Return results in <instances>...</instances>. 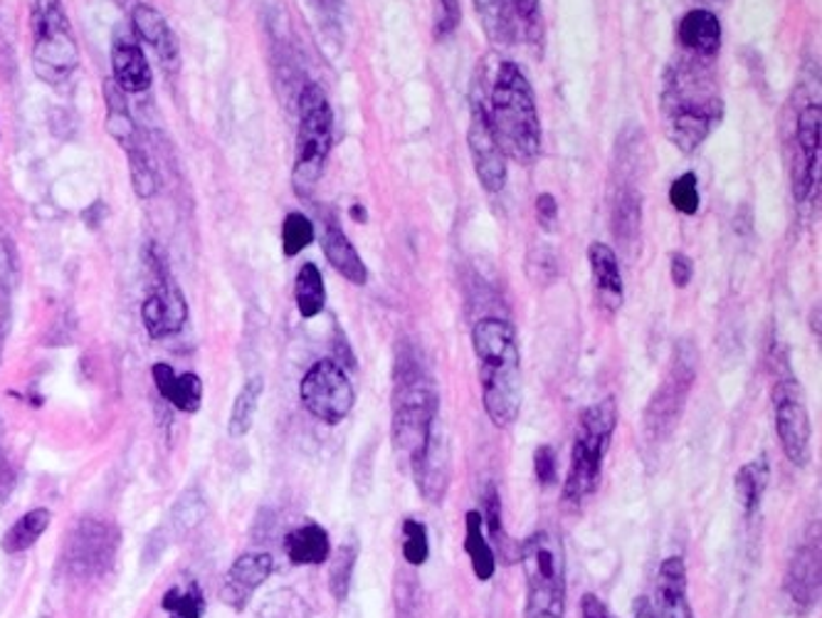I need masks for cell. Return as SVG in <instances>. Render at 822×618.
Here are the masks:
<instances>
[{"instance_id":"1","label":"cell","mask_w":822,"mask_h":618,"mask_svg":"<svg viewBox=\"0 0 822 618\" xmlns=\"http://www.w3.org/2000/svg\"><path fill=\"white\" fill-rule=\"evenodd\" d=\"M707 62L684 55L665 70L659 89L667 137L682 154H694L724 116V102Z\"/></svg>"},{"instance_id":"2","label":"cell","mask_w":822,"mask_h":618,"mask_svg":"<svg viewBox=\"0 0 822 618\" xmlns=\"http://www.w3.org/2000/svg\"><path fill=\"white\" fill-rule=\"evenodd\" d=\"M472 349L480 364L482 401L496 428H509L521 411V352L517 331L499 317L472 327Z\"/></svg>"},{"instance_id":"3","label":"cell","mask_w":822,"mask_h":618,"mask_svg":"<svg viewBox=\"0 0 822 618\" xmlns=\"http://www.w3.org/2000/svg\"><path fill=\"white\" fill-rule=\"evenodd\" d=\"M494 137L504 154L517 164H534L541 156V119L536 97L527 75L514 62H502L492 87V102L486 106Z\"/></svg>"},{"instance_id":"4","label":"cell","mask_w":822,"mask_h":618,"mask_svg":"<svg viewBox=\"0 0 822 618\" xmlns=\"http://www.w3.org/2000/svg\"><path fill=\"white\" fill-rule=\"evenodd\" d=\"M618 428V401L608 396L593 403L578 418V431L568 463V475L564 482V507L571 513H581L583 505L595 495L600 485L603 463L610 451L612 436Z\"/></svg>"},{"instance_id":"5","label":"cell","mask_w":822,"mask_h":618,"mask_svg":"<svg viewBox=\"0 0 822 618\" xmlns=\"http://www.w3.org/2000/svg\"><path fill=\"white\" fill-rule=\"evenodd\" d=\"M440 393L428 366L413 349L397 352L395 391H393V443L397 451L413 455L426 443L432 424L438 420Z\"/></svg>"},{"instance_id":"6","label":"cell","mask_w":822,"mask_h":618,"mask_svg":"<svg viewBox=\"0 0 822 618\" xmlns=\"http://www.w3.org/2000/svg\"><path fill=\"white\" fill-rule=\"evenodd\" d=\"M519 564L527 577L523 618H566V554L561 540L546 530L519 544Z\"/></svg>"},{"instance_id":"7","label":"cell","mask_w":822,"mask_h":618,"mask_svg":"<svg viewBox=\"0 0 822 618\" xmlns=\"http://www.w3.org/2000/svg\"><path fill=\"white\" fill-rule=\"evenodd\" d=\"M33 73L40 83H67L79 65V45L62 0H33Z\"/></svg>"},{"instance_id":"8","label":"cell","mask_w":822,"mask_h":618,"mask_svg":"<svg viewBox=\"0 0 822 618\" xmlns=\"http://www.w3.org/2000/svg\"><path fill=\"white\" fill-rule=\"evenodd\" d=\"M333 144V112L321 85L309 83L300 97L292 181L300 196H309L327 166Z\"/></svg>"},{"instance_id":"9","label":"cell","mask_w":822,"mask_h":618,"mask_svg":"<svg viewBox=\"0 0 822 618\" xmlns=\"http://www.w3.org/2000/svg\"><path fill=\"white\" fill-rule=\"evenodd\" d=\"M694 381H697V352L684 342L674 349L670 371L645 408V433L649 441L657 443L672 436Z\"/></svg>"},{"instance_id":"10","label":"cell","mask_w":822,"mask_h":618,"mask_svg":"<svg viewBox=\"0 0 822 618\" xmlns=\"http://www.w3.org/2000/svg\"><path fill=\"white\" fill-rule=\"evenodd\" d=\"M122 532L110 519L83 517L65 542V567L77 579H97L112 569Z\"/></svg>"},{"instance_id":"11","label":"cell","mask_w":822,"mask_h":618,"mask_svg":"<svg viewBox=\"0 0 822 618\" xmlns=\"http://www.w3.org/2000/svg\"><path fill=\"white\" fill-rule=\"evenodd\" d=\"M302 406L309 414L327 426H339L346 420L351 408L356 403L354 383L349 381V374L337 360L316 362L304 374L300 383Z\"/></svg>"},{"instance_id":"12","label":"cell","mask_w":822,"mask_h":618,"mask_svg":"<svg viewBox=\"0 0 822 618\" xmlns=\"http://www.w3.org/2000/svg\"><path fill=\"white\" fill-rule=\"evenodd\" d=\"M773 411L785 458L802 468L810 461V416L798 381L781 379L775 383Z\"/></svg>"},{"instance_id":"13","label":"cell","mask_w":822,"mask_h":618,"mask_svg":"<svg viewBox=\"0 0 822 618\" xmlns=\"http://www.w3.org/2000/svg\"><path fill=\"white\" fill-rule=\"evenodd\" d=\"M467 147L472 154L475 174L484 186V191L502 193L507 188V154L499 141L494 137L486 104L480 97H472L469 104V129H467Z\"/></svg>"},{"instance_id":"14","label":"cell","mask_w":822,"mask_h":618,"mask_svg":"<svg viewBox=\"0 0 822 618\" xmlns=\"http://www.w3.org/2000/svg\"><path fill=\"white\" fill-rule=\"evenodd\" d=\"M415 485L422 497L432 505H440L447 495L450 478H453V453H450V438L442 420L432 424L430 433L418 451L410 455Z\"/></svg>"},{"instance_id":"15","label":"cell","mask_w":822,"mask_h":618,"mask_svg":"<svg viewBox=\"0 0 822 618\" xmlns=\"http://www.w3.org/2000/svg\"><path fill=\"white\" fill-rule=\"evenodd\" d=\"M153 270H156V282L151 285L147 300L141 304V321L151 339L174 337L186 327L188 302L164 270V263H153Z\"/></svg>"},{"instance_id":"16","label":"cell","mask_w":822,"mask_h":618,"mask_svg":"<svg viewBox=\"0 0 822 618\" xmlns=\"http://www.w3.org/2000/svg\"><path fill=\"white\" fill-rule=\"evenodd\" d=\"M275 569L273 554L267 552H245L232 562L228 575L223 579L220 598L235 614H242L255 596V591L265 584Z\"/></svg>"},{"instance_id":"17","label":"cell","mask_w":822,"mask_h":618,"mask_svg":"<svg viewBox=\"0 0 822 618\" xmlns=\"http://www.w3.org/2000/svg\"><path fill=\"white\" fill-rule=\"evenodd\" d=\"M820 104H810L798 116V164L793 168V193L798 201H806L812 186L820 178V129H822Z\"/></svg>"},{"instance_id":"18","label":"cell","mask_w":822,"mask_h":618,"mask_svg":"<svg viewBox=\"0 0 822 618\" xmlns=\"http://www.w3.org/2000/svg\"><path fill=\"white\" fill-rule=\"evenodd\" d=\"M820 577H822V562H820V542L802 544L793 554L785 571V596L800 614H808L812 606L820 602Z\"/></svg>"},{"instance_id":"19","label":"cell","mask_w":822,"mask_h":618,"mask_svg":"<svg viewBox=\"0 0 822 618\" xmlns=\"http://www.w3.org/2000/svg\"><path fill=\"white\" fill-rule=\"evenodd\" d=\"M655 618H694L686 594V567L682 557H667L659 564L655 584Z\"/></svg>"},{"instance_id":"20","label":"cell","mask_w":822,"mask_h":618,"mask_svg":"<svg viewBox=\"0 0 822 618\" xmlns=\"http://www.w3.org/2000/svg\"><path fill=\"white\" fill-rule=\"evenodd\" d=\"M112 83L124 94H143L153 85V73L141 45L134 38H116L112 42Z\"/></svg>"},{"instance_id":"21","label":"cell","mask_w":822,"mask_h":618,"mask_svg":"<svg viewBox=\"0 0 822 618\" xmlns=\"http://www.w3.org/2000/svg\"><path fill=\"white\" fill-rule=\"evenodd\" d=\"M589 263L593 275V290L595 300L600 307L610 315L622 307L625 300V285H622V273L616 250L605 243H591L589 248Z\"/></svg>"},{"instance_id":"22","label":"cell","mask_w":822,"mask_h":618,"mask_svg":"<svg viewBox=\"0 0 822 618\" xmlns=\"http://www.w3.org/2000/svg\"><path fill=\"white\" fill-rule=\"evenodd\" d=\"M676 38L684 48L686 55L699 60H713L721 50V23L719 17L704 8L684 13L680 25H676Z\"/></svg>"},{"instance_id":"23","label":"cell","mask_w":822,"mask_h":618,"mask_svg":"<svg viewBox=\"0 0 822 618\" xmlns=\"http://www.w3.org/2000/svg\"><path fill=\"white\" fill-rule=\"evenodd\" d=\"M151 376H153V383H156V391L161 393V399H166L176 411H184V414H198V411H201L203 406L201 376L193 371L176 374L174 366L164 362L151 366Z\"/></svg>"},{"instance_id":"24","label":"cell","mask_w":822,"mask_h":618,"mask_svg":"<svg viewBox=\"0 0 822 618\" xmlns=\"http://www.w3.org/2000/svg\"><path fill=\"white\" fill-rule=\"evenodd\" d=\"M131 23H134V33H137V38L141 42H147L166 67L174 70L178 65L180 48H178L176 33L170 30L166 17L161 15L153 5L139 3L131 13Z\"/></svg>"},{"instance_id":"25","label":"cell","mask_w":822,"mask_h":618,"mask_svg":"<svg viewBox=\"0 0 822 618\" xmlns=\"http://www.w3.org/2000/svg\"><path fill=\"white\" fill-rule=\"evenodd\" d=\"M321 248L333 270H337L341 277H346L351 285L364 288V285L368 282V267L364 260H361L358 250L354 248V243H351L339 223H333V220L327 223V228H324V236H321Z\"/></svg>"},{"instance_id":"26","label":"cell","mask_w":822,"mask_h":618,"mask_svg":"<svg viewBox=\"0 0 822 618\" xmlns=\"http://www.w3.org/2000/svg\"><path fill=\"white\" fill-rule=\"evenodd\" d=\"M104 102H106V131H110V137L126 151V156L147 151L141 147L139 127H137V122H134L129 104H126L124 100V92L112 83V79H106L104 83Z\"/></svg>"},{"instance_id":"27","label":"cell","mask_w":822,"mask_h":618,"mask_svg":"<svg viewBox=\"0 0 822 618\" xmlns=\"http://www.w3.org/2000/svg\"><path fill=\"white\" fill-rule=\"evenodd\" d=\"M282 546H284L287 559L296 564V567H314V564L327 562L331 554L329 532L316 522H306L302 527H296V530H292L284 537Z\"/></svg>"},{"instance_id":"28","label":"cell","mask_w":822,"mask_h":618,"mask_svg":"<svg viewBox=\"0 0 822 618\" xmlns=\"http://www.w3.org/2000/svg\"><path fill=\"white\" fill-rule=\"evenodd\" d=\"M465 552L472 562V571L480 581H490L496 571V554L490 540L484 537V519L480 509H469L465 515Z\"/></svg>"},{"instance_id":"29","label":"cell","mask_w":822,"mask_h":618,"mask_svg":"<svg viewBox=\"0 0 822 618\" xmlns=\"http://www.w3.org/2000/svg\"><path fill=\"white\" fill-rule=\"evenodd\" d=\"M52 522V513L48 507H35L30 513H25L23 517L15 519V525L3 534V546L5 554H21L28 552L30 546L38 544L40 537L48 532V527Z\"/></svg>"},{"instance_id":"30","label":"cell","mask_w":822,"mask_h":618,"mask_svg":"<svg viewBox=\"0 0 822 618\" xmlns=\"http://www.w3.org/2000/svg\"><path fill=\"white\" fill-rule=\"evenodd\" d=\"M768 480H771V468H768V461L763 458V455L756 461H748L746 465H741L738 468L734 478V490H736L738 505L746 515H754L758 505H761Z\"/></svg>"},{"instance_id":"31","label":"cell","mask_w":822,"mask_h":618,"mask_svg":"<svg viewBox=\"0 0 822 618\" xmlns=\"http://www.w3.org/2000/svg\"><path fill=\"white\" fill-rule=\"evenodd\" d=\"M294 300L296 310L304 319H314L321 315L324 304H327V285H324L321 270L314 263H304L296 273L294 280Z\"/></svg>"},{"instance_id":"32","label":"cell","mask_w":822,"mask_h":618,"mask_svg":"<svg viewBox=\"0 0 822 618\" xmlns=\"http://www.w3.org/2000/svg\"><path fill=\"white\" fill-rule=\"evenodd\" d=\"M262 393H265V379L262 376H250V379L242 383V389L238 391V396L232 401V411H230V420H228V433L232 438H242L250 433L252 420H255V414L260 408Z\"/></svg>"},{"instance_id":"33","label":"cell","mask_w":822,"mask_h":618,"mask_svg":"<svg viewBox=\"0 0 822 618\" xmlns=\"http://www.w3.org/2000/svg\"><path fill=\"white\" fill-rule=\"evenodd\" d=\"M161 608L168 614V618H203L205 596L201 584L193 577L176 581L161 598Z\"/></svg>"},{"instance_id":"34","label":"cell","mask_w":822,"mask_h":618,"mask_svg":"<svg viewBox=\"0 0 822 618\" xmlns=\"http://www.w3.org/2000/svg\"><path fill=\"white\" fill-rule=\"evenodd\" d=\"M207 515V503L201 488H188L178 495L176 505L170 507L168 515V530L174 537L191 534L195 527L203 525Z\"/></svg>"},{"instance_id":"35","label":"cell","mask_w":822,"mask_h":618,"mask_svg":"<svg viewBox=\"0 0 822 618\" xmlns=\"http://www.w3.org/2000/svg\"><path fill=\"white\" fill-rule=\"evenodd\" d=\"M482 519L486 525V530H490V540L494 542L496 550H499V557H504V562L511 564L519 559V544H511L507 530H504V522H502V495L499 490H496L494 482L490 480L484 485V513H482Z\"/></svg>"},{"instance_id":"36","label":"cell","mask_w":822,"mask_h":618,"mask_svg":"<svg viewBox=\"0 0 822 618\" xmlns=\"http://www.w3.org/2000/svg\"><path fill=\"white\" fill-rule=\"evenodd\" d=\"M358 550L356 544H343L341 550L333 554L331 567H329V591L337 602H346L351 591V579H354Z\"/></svg>"},{"instance_id":"37","label":"cell","mask_w":822,"mask_h":618,"mask_svg":"<svg viewBox=\"0 0 822 618\" xmlns=\"http://www.w3.org/2000/svg\"><path fill=\"white\" fill-rule=\"evenodd\" d=\"M314 223L304 213L292 211L282 223V250L287 257H296L314 243Z\"/></svg>"},{"instance_id":"38","label":"cell","mask_w":822,"mask_h":618,"mask_svg":"<svg viewBox=\"0 0 822 618\" xmlns=\"http://www.w3.org/2000/svg\"><path fill=\"white\" fill-rule=\"evenodd\" d=\"M312 611L304 598L292 589L275 591L273 596L262 604L257 618H309Z\"/></svg>"},{"instance_id":"39","label":"cell","mask_w":822,"mask_h":618,"mask_svg":"<svg viewBox=\"0 0 822 618\" xmlns=\"http://www.w3.org/2000/svg\"><path fill=\"white\" fill-rule=\"evenodd\" d=\"M403 557L410 567H422L430 559L428 527L420 519H405L403 522Z\"/></svg>"},{"instance_id":"40","label":"cell","mask_w":822,"mask_h":618,"mask_svg":"<svg viewBox=\"0 0 822 618\" xmlns=\"http://www.w3.org/2000/svg\"><path fill=\"white\" fill-rule=\"evenodd\" d=\"M475 5H477V13L482 15L484 30L490 33L494 40L507 38L511 28L509 0H475Z\"/></svg>"},{"instance_id":"41","label":"cell","mask_w":822,"mask_h":618,"mask_svg":"<svg viewBox=\"0 0 822 618\" xmlns=\"http://www.w3.org/2000/svg\"><path fill=\"white\" fill-rule=\"evenodd\" d=\"M670 203L676 211L684 213V216H694L699 211V184L697 176L694 174H682L676 181L670 186Z\"/></svg>"},{"instance_id":"42","label":"cell","mask_w":822,"mask_h":618,"mask_svg":"<svg viewBox=\"0 0 822 618\" xmlns=\"http://www.w3.org/2000/svg\"><path fill=\"white\" fill-rule=\"evenodd\" d=\"M126 159H129V174H131L134 191H137L139 199H151V196L159 191V181H156V172H153L149 154L147 151H141V154H134Z\"/></svg>"},{"instance_id":"43","label":"cell","mask_w":822,"mask_h":618,"mask_svg":"<svg viewBox=\"0 0 822 618\" xmlns=\"http://www.w3.org/2000/svg\"><path fill=\"white\" fill-rule=\"evenodd\" d=\"M463 17V8L459 0H438V15H435V38L442 40L447 35H453Z\"/></svg>"},{"instance_id":"44","label":"cell","mask_w":822,"mask_h":618,"mask_svg":"<svg viewBox=\"0 0 822 618\" xmlns=\"http://www.w3.org/2000/svg\"><path fill=\"white\" fill-rule=\"evenodd\" d=\"M534 475L541 488H551L556 482V451L551 445H539L534 453Z\"/></svg>"},{"instance_id":"45","label":"cell","mask_w":822,"mask_h":618,"mask_svg":"<svg viewBox=\"0 0 822 618\" xmlns=\"http://www.w3.org/2000/svg\"><path fill=\"white\" fill-rule=\"evenodd\" d=\"M536 218H539V226L544 230H554L556 223H558V203L551 193H541L536 199Z\"/></svg>"},{"instance_id":"46","label":"cell","mask_w":822,"mask_h":618,"mask_svg":"<svg viewBox=\"0 0 822 618\" xmlns=\"http://www.w3.org/2000/svg\"><path fill=\"white\" fill-rule=\"evenodd\" d=\"M670 275H672V282L674 288L684 290L686 285L692 282V275H694V265L692 260L686 257L684 253H674L672 260H670Z\"/></svg>"},{"instance_id":"47","label":"cell","mask_w":822,"mask_h":618,"mask_svg":"<svg viewBox=\"0 0 822 618\" xmlns=\"http://www.w3.org/2000/svg\"><path fill=\"white\" fill-rule=\"evenodd\" d=\"M581 616L583 618H612L608 606H605L595 594H585L581 598Z\"/></svg>"},{"instance_id":"48","label":"cell","mask_w":822,"mask_h":618,"mask_svg":"<svg viewBox=\"0 0 822 618\" xmlns=\"http://www.w3.org/2000/svg\"><path fill=\"white\" fill-rule=\"evenodd\" d=\"M13 480H15V475H13L11 463H8L5 455L0 453V495H8V490L13 488Z\"/></svg>"},{"instance_id":"49","label":"cell","mask_w":822,"mask_h":618,"mask_svg":"<svg viewBox=\"0 0 822 618\" xmlns=\"http://www.w3.org/2000/svg\"><path fill=\"white\" fill-rule=\"evenodd\" d=\"M351 218H354L356 223H366L368 220V216H366V209H364V205H351Z\"/></svg>"},{"instance_id":"50","label":"cell","mask_w":822,"mask_h":618,"mask_svg":"<svg viewBox=\"0 0 822 618\" xmlns=\"http://www.w3.org/2000/svg\"><path fill=\"white\" fill-rule=\"evenodd\" d=\"M818 319H820V307H815V312H812V329H815V337H820V325H818Z\"/></svg>"}]
</instances>
